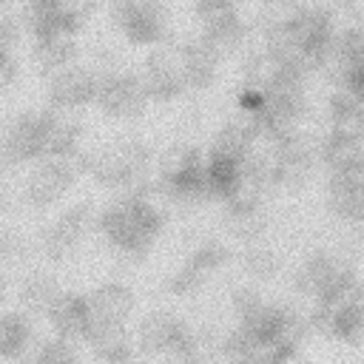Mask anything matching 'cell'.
<instances>
[{
    "mask_svg": "<svg viewBox=\"0 0 364 364\" xmlns=\"http://www.w3.org/2000/svg\"><path fill=\"white\" fill-rule=\"evenodd\" d=\"M34 341L31 318L23 313H3L0 316V355L20 358Z\"/></svg>",
    "mask_w": 364,
    "mask_h": 364,
    "instance_id": "obj_1",
    "label": "cell"
},
{
    "mask_svg": "<svg viewBox=\"0 0 364 364\" xmlns=\"http://www.w3.org/2000/svg\"><path fill=\"white\" fill-rule=\"evenodd\" d=\"M6 71V51H3V46H0V74Z\"/></svg>",
    "mask_w": 364,
    "mask_h": 364,
    "instance_id": "obj_2",
    "label": "cell"
},
{
    "mask_svg": "<svg viewBox=\"0 0 364 364\" xmlns=\"http://www.w3.org/2000/svg\"><path fill=\"white\" fill-rule=\"evenodd\" d=\"M3 299H6V282L0 279V301H3Z\"/></svg>",
    "mask_w": 364,
    "mask_h": 364,
    "instance_id": "obj_3",
    "label": "cell"
}]
</instances>
